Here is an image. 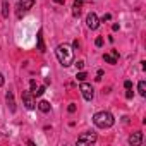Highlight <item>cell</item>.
I'll list each match as a JSON object with an SVG mask.
<instances>
[{"label":"cell","instance_id":"cell-22","mask_svg":"<svg viewBox=\"0 0 146 146\" xmlns=\"http://www.w3.org/2000/svg\"><path fill=\"white\" fill-rule=\"evenodd\" d=\"M124 86H125V90H131V88H132V83H131V81H125Z\"/></svg>","mask_w":146,"mask_h":146},{"label":"cell","instance_id":"cell-21","mask_svg":"<svg viewBox=\"0 0 146 146\" xmlns=\"http://www.w3.org/2000/svg\"><path fill=\"white\" fill-rule=\"evenodd\" d=\"M95 43H96V46H102V45H103V38H102V36H100V38H96V41H95Z\"/></svg>","mask_w":146,"mask_h":146},{"label":"cell","instance_id":"cell-13","mask_svg":"<svg viewBox=\"0 0 146 146\" xmlns=\"http://www.w3.org/2000/svg\"><path fill=\"white\" fill-rule=\"evenodd\" d=\"M103 60H105V62H108V64H112V65H113V64H117V57H113L112 53H105V55H103Z\"/></svg>","mask_w":146,"mask_h":146},{"label":"cell","instance_id":"cell-16","mask_svg":"<svg viewBox=\"0 0 146 146\" xmlns=\"http://www.w3.org/2000/svg\"><path fill=\"white\" fill-rule=\"evenodd\" d=\"M45 93V86H36V90L33 91V96H41Z\"/></svg>","mask_w":146,"mask_h":146},{"label":"cell","instance_id":"cell-4","mask_svg":"<svg viewBox=\"0 0 146 146\" xmlns=\"http://www.w3.org/2000/svg\"><path fill=\"white\" fill-rule=\"evenodd\" d=\"M96 141V134L93 132H84L78 137V144H93Z\"/></svg>","mask_w":146,"mask_h":146},{"label":"cell","instance_id":"cell-15","mask_svg":"<svg viewBox=\"0 0 146 146\" xmlns=\"http://www.w3.org/2000/svg\"><path fill=\"white\" fill-rule=\"evenodd\" d=\"M2 16L4 17H9V2H4L2 4Z\"/></svg>","mask_w":146,"mask_h":146},{"label":"cell","instance_id":"cell-9","mask_svg":"<svg viewBox=\"0 0 146 146\" xmlns=\"http://www.w3.org/2000/svg\"><path fill=\"white\" fill-rule=\"evenodd\" d=\"M129 143H131L132 146H137V144H141V143H143V132H134V134H131V137H129Z\"/></svg>","mask_w":146,"mask_h":146},{"label":"cell","instance_id":"cell-23","mask_svg":"<svg viewBox=\"0 0 146 146\" xmlns=\"http://www.w3.org/2000/svg\"><path fill=\"white\" fill-rule=\"evenodd\" d=\"M132 95H134V93H132L131 90H127V93H125V98H132Z\"/></svg>","mask_w":146,"mask_h":146},{"label":"cell","instance_id":"cell-3","mask_svg":"<svg viewBox=\"0 0 146 146\" xmlns=\"http://www.w3.org/2000/svg\"><path fill=\"white\" fill-rule=\"evenodd\" d=\"M81 93H83V96H84V100H88V102H91L93 100V96H95V93H93V88H91V84H88V83H84V81H81Z\"/></svg>","mask_w":146,"mask_h":146},{"label":"cell","instance_id":"cell-24","mask_svg":"<svg viewBox=\"0 0 146 146\" xmlns=\"http://www.w3.org/2000/svg\"><path fill=\"white\" fill-rule=\"evenodd\" d=\"M0 86H4V76L0 74Z\"/></svg>","mask_w":146,"mask_h":146},{"label":"cell","instance_id":"cell-6","mask_svg":"<svg viewBox=\"0 0 146 146\" xmlns=\"http://www.w3.org/2000/svg\"><path fill=\"white\" fill-rule=\"evenodd\" d=\"M86 24H88L90 29H98V26H100V19L96 17L95 12H90V14H88V17H86Z\"/></svg>","mask_w":146,"mask_h":146},{"label":"cell","instance_id":"cell-7","mask_svg":"<svg viewBox=\"0 0 146 146\" xmlns=\"http://www.w3.org/2000/svg\"><path fill=\"white\" fill-rule=\"evenodd\" d=\"M33 5H35V0H19L17 9H19V12H21V11H23V12H26V11L33 9Z\"/></svg>","mask_w":146,"mask_h":146},{"label":"cell","instance_id":"cell-5","mask_svg":"<svg viewBox=\"0 0 146 146\" xmlns=\"http://www.w3.org/2000/svg\"><path fill=\"white\" fill-rule=\"evenodd\" d=\"M23 102H24V105H26V108H28V110H33V108L36 107V103H35V100H33V93H31V91H23Z\"/></svg>","mask_w":146,"mask_h":146},{"label":"cell","instance_id":"cell-18","mask_svg":"<svg viewBox=\"0 0 146 146\" xmlns=\"http://www.w3.org/2000/svg\"><path fill=\"white\" fill-rule=\"evenodd\" d=\"M76 67H78V69L81 70V69L84 67V60H78V62H76Z\"/></svg>","mask_w":146,"mask_h":146},{"label":"cell","instance_id":"cell-8","mask_svg":"<svg viewBox=\"0 0 146 146\" xmlns=\"http://www.w3.org/2000/svg\"><path fill=\"white\" fill-rule=\"evenodd\" d=\"M84 4V0H74V5H72V16L79 17L81 16V7Z\"/></svg>","mask_w":146,"mask_h":146},{"label":"cell","instance_id":"cell-19","mask_svg":"<svg viewBox=\"0 0 146 146\" xmlns=\"http://www.w3.org/2000/svg\"><path fill=\"white\" fill-rule=\"evenodd\" d=\"M67 110H69V112H70V113H74V112H76V105H74V103H70V105H69V108H67Z\"/></svg>","mask_w":146,"mask_h":146},{"label":"cell","instance_id":"cell-12","mask_svg":"<svg viewBox=\"0 0 146 146\" xmlns=\"http://www.w3.org/2000/svg\"><path fill=\"white\" fill-rule=\"evenodd\" d=\"M38 108H40L43 113H48V112H50V103H48V102H45V100H41V102L38 103Z\"/></svg>","mask_w":146,"mask_h":146},{"label":"cell","instance_id":"cell-11","mask_svg":"<svg viewBox=\"0 0 146 146\" xmlns=\"http://www.w3.org/2000/svg\"><path fill=\"white\" fill-rule=\"evenodd\" d=\"M7 105H9L11 112H16V102H14V95H12V91L7 93Z\"/></svg>","mask_w":146,"mask_h":146},{"label":"cell","instance_id":"cell-2","mask_svg":"<svg viewBox=\"0 0 146 146\" xmlns=\"http://www.w3.org/2000/svg\"><path fill=\"white\" fill-rule=\"evenodd\" d=\"M93 122H95V125L100 127V129H108V127L113 125L115 119H113V115H112L110 112H98V113H95Z\"/></svg>","mask_w":146,"mask_h":146},{"label":"cell","instance_id":"cell-20","mask_svg":"<svg viewBox=\"0 0 146 146\" xmlns=\"http://www.w3.org/2000/svg\"><path fill=\"white\" fill-rule=\"evenodd\" d=\"M110 19H112V16H110V14H105V16L102 17V23H105V21H110Z\"/></svg>","mask_w":146,"mask_h":146},{"label":"cell","instance_id":"cell-10","mask_svg":"<svg viewBox=\"0 0 146 146\" xmlns=\"http://www.w3.org/2000/svg\"><path fill=\"white\" fill-rule=\"evenodd\" d=\"M36 41H38V50L40 52H45V43H43V31L40 29L38 35H36Z\"/></svg>","mask_w":146,"mask_h":146},{"label":"cell","instance_id":"cell-17","mask_svg":"<svg viewBox=\"0 0 146 146\" xmlns=\"http://www.w3.org/2000/svg\"><path fill=\"white\" fill-rule=\"evenodd\" d=\"M86 78H88L86 72H78V81H84Z\"/></svg>","mask_w":146,"mask_h":146},{"label":"cell","instance_id":"cell-1","mask_svg":"<svg viewBox=\"0 0 146 146\" xmlns=\"http://www.w3.org/2000/svg\"><path fill=\"white\" fill-rule=\"evenodd\" d=\"M55 55H57L58 62H60L64 67H69L72 62H74V52H72V50H70V46H69V45H65V43L57 46Z\"/></svg>","mask_w":146,"mask_h":146},{"label":"cell","instance_id":"cell-25","mask_svg":"<svg viewBox=\"0 0 146 146\" xmlns=\"http://www.w3.org/2000/svg\"><path fill=\"white\" fill-rule=\"evenodd\" d=\"M53 2H55V4H64L65 0H53Z\"/></svg>","mask_w":146,"mask_h":146},{"label":"cell","instance_id":"cell-14","mask_svg":"<svg viewBox=\"0 0 146 146\" xmlns=\"http://www.w3.org/2000/svg\"><path fill=\"white\" fill-rule=\"evenodd\" d=\"M137 91H139L141 96H146V83H144V81H139V84H137Z\"/></svg>","mask_w":146,"mask_h":146}]
</instances>
